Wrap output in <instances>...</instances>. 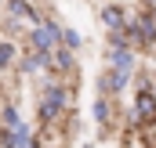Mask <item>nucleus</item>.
<instances>
[{
	"label": "nucleus",
	"mask_w": 156,
	"mask_h": 148,
	"mask_svg": "<svg viewBox=\"0 0 156 148\" xmlns=\"http://www.w3.org/2000/svg\"><path fill=\"white\" fill-rule=\"evenodd\" d=\"M69 109V90L62 87V83H55V79H47L44 83V90H40V105H37V119L44 126H51L55 119H62Z\"/></svg>",
	"instance_id": "obj_1"
},
{
	"label": "nucleus",
	"mask_w": 156,
	"mask_h": 148,
	"mask_svg": "<svg viewBox=\"0 0 156 148\" xmlns=\"http://www.w3.org/2000/svg\"><path fill=\"white\" fill-rule=\"evenodd\" d=\"M62 43V22L58 18H40L29 29V47L33 51H55Z\"/></svg>",
	"instance_id": "obj_2"
},
{
	"label": "nucleus",
	"mask_w": 156,
	"mask_h": 148,
	"mask_svg": "<svg viewBox=\"0 0 156 148\" xmlns=\"http://www.w3.org/2000/svg\"><path fill=\"white\" fill-rule=\"evenodd\" d=\"M131 123L134 126L156 123V94L149 87H138V98H134V109H131Z\"/></svg>",
	"instance_id": "obj_3"
},
{
	"label": "nucleus",
	"mask_w": 156,
	"mask_h": 148,
	"mask_svg": "<svg viewBox=\"0 0 156 148\" xmlns=\"http://www.w3.org/2000/svg\"><path fill=\"white\" fill-rule=\"evenodd\" d=\"M127 83H131V72H123V69H113V65H109L105 72L98 76V94H109V98H113V94H123Z\"/></svg>",
	"instance_id": "obj_4"
},
{
	"label": "nucleus",
	"mask_w": 156,
	"mask_h": 148,
	"mask_svg": "<svg viewBox=\"0 0 156 148\" xmlns=\"http://www.w3.org/2000/svg\"><path fill=\"white\" fill-rule=\"evenodd\" d=\"M29 126L26 123H15V126H0V148H26L29 145Z\"/></svg>",
	"instance_id": "obj_5"
},
{
	"label": "nucleus",
	"mask_w": 156,
	"mask_h": 148,
	"mask_svg": "<svg viewBox=\"0 0 156 148\" xmlns=\"http://www.w3.org/2000/svg\"><path fill=\"white\" fill-rule=\"evenodd\" d=\"M0 4L7 7V15H11V18H26L29 25H37L40 18H44V15H40V11L29 4V0H0Z\"/></svg>",
	"instance_id": "obj_6"
},
{
	"label": "nucleus",
	"mask_w": 156,
	"mask_h": 148,
	"mask_svg": "<svg viewBox=\"0 0 156 148\" xmlns=\"http://www.w3.org/2000/svg\"><path fill=\"white\" fill-rule=\"evenodd\" d=\"M15 65H18V72H22V76H37V72L47 69V51H33V47H29V54L18 58Z\"/></svg>",
	"instance_id": "obj_7"
},
{
	"label": "nucleus",
	"mask_w": 156,
	"mask_h": 148,
	"mask_svg": "<svg viewBox=\"0 0 156 148\" xmlns=\"http://www.w3.org/2000/svg\"><path fill=\"white\" fill-rule=\"evenodd\" d=\"M102 22H105L109 33H120L123 22H127V11H123L120 4H105V7H102Z\"/></svg>",
	"instance_id": "obj_8"
},
{
	"label": "nucleus",
	"mask_w": 156,
	"mask_h": 148,
	"mask_svg": "<svg viewBox=\"0 0 156 148\" xmlns=\"http://www.w3.org/2000/svg\"><path fill=\"white\" fill-rule=\"evenodd\" d=\"M15 62H18V47H15V40H0V72L15 69Z\"/></svg>",
	"instance_id": "obj_9"
},
{
	"label": "nucleus",
	"mask_w": 156,
	"mask_h": 148,
	"mask_svg": "<svg viewBox=\"0 0 156 148\" xmlns=\"http://www.w3.org/2000/svg\"><path fill=\"white\" fill-rule=\"evenodd\" d=\"M91 116H94L98 123H109V116H113V101H109V94H98V101H94Z\"/></svg>",
	"instance_id": "obj_10"
},
{
	"label": "nucleus",
	"mask_w": 156,
	"mask_h": 148,
	"mask_svg": "<svg viewBox=\"0 0 156 148\" xmlns=\"http://www.w3.org/2000/svg\"><path fill=\"white\" fill-rule=\"evenodd\" d=\"M15 123H22V112H18V105L4 101L0 105V126H15Z\"/></svg>",
	"instance_id": "obj_11"
},
{
	"label": "nucleus",
	"mask_w": 156,
	"mask_h": 148,
	"mask_svg": "<svg viewBox=\"0 0 156 148\" xmlns=\"http://www.w3.org/2000/svg\"><path fill=\"white\" fill-rule=\"evenodd\" d=\"M62 47H69V51H80V47H83V40H80V33H76V29L62 25Z\"/></svg>",
	"instance_id": "obj_12"
},
{
	"label": "nucleus",
	"mask_w": 156,
	"mask_h": 148,
	"mask_svg": "<svg viewBox=\"0 0 156 148\" xmlns=\"http://www.w3.org/2000/svg\"><path fill=\"white\" fill-rule=\"evenodd\" d=\"M142 4H145V7H156V0H142Z\"/></svg>",
	"instance_id": "obj_13"
},
{
	"label": "nucleus",
	"mask_w": 156,
	"mask_h": 148,
	"mask_svg": "<svg viewBox=\"0 0 156 148\" xmlns=\"http://www.w3.org/2000/svg\"><path fill=\"white\" fill-rule=\"evenodd\" d=\"M149 90H153V94H156V79H149Z\"/></svg>",
	"instance_id": "obj_14"
},
{
	"label": "nucleus",
	"mask_w": 156,
	"mask_h": 148,
	"mask_svg": "<svg viewBox=\"0 0 156 148\" xmlns=\"http://www.w3.org/2000/svg\"><path fill=\"white\" fill-rule=\"evenodd\" d=\"M153 18H156V7H153Z\"/></svg>",
	"instance_id": "obj_15"
}]
</instances>
